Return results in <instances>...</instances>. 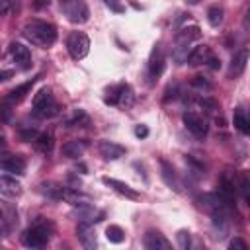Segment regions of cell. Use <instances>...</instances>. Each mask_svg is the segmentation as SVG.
I'll return each mask as SVG.
<instances>
[{
    "instance_id": "cell-1",
    "label": "cell",
    "mask_w": 250,
    "mask_h": 250,
    "mask_svg": "<svg viewBox=\"0 0 250 250\" xmlns=\"http://www.w3.org/2000/svg\"><path fill=\"white\" fill-rule=\"evenodd\" d=\"M23 37L31 43V45H37V47H51L55 41H57V27L49 21H43V20H31L23 25L21 29Z\"/></svg>"
},
{
    "instance_id": "cell-38",
    "label": "cell",
    "mask_w": 250,
    "mask_h": 250,
    "mask_svg": "<svg viewBox=\"0 0 250 250\" xmlns=\"http://www.w3.org/2000/svg\"><path fill=\"white\" fill-rule=\"evenodd\" d=\"M49 2H51V0H31V6H33L35 10H43V8L49 6Z\"/></svg>"
},
{
    "instance_id": "cell-16",
    "label": "cell",
    "mask_w": 250,
    "mask_h": 250,
    "mask_svg": "<svg viewBox=\"0 0 250 250\" xmlns=\"http://www.w3.org/2000/svg\"><path fill=\"white\" fill-rule=\"evenodd\" d=\"M102 182H104L107 188L115 189L117 193L125 195L127 199H139V191H135V189H133L131 186H127L125 182H119V180H115V178H107V176H104V178H102Z\"/></svg>"
},
{
    "instance_id": "cell-42",
    "label": "cell",
    "mask_w": 250,
    "mask_h": 250,
    "mask_svg": "<svg viewBox=\"0 0 250 250\" xmlns=\"http://www.w3.org/2000/svg\"><path fill=\"white\" fill-rule=\"evenodd\" d=\"M188 4H199V0H188Z\"/></svg>"
},
{
    "instance_id": "cell-8",
    "label": "cell",
    "mask_w": 250,
    "mask_h": 250,
    "mask_svg": "<svg viewBox=\"0 0 250 250\" xmlns=\"http://www.w3.org/2000/svg\"><path fill=\"white\" fill-rule=\"evenodd\" d=\"M162 72H164V51H162L160 43H156L150 51V57H148V78H150V82L158 80Z\"/></svg>"
},
{
    "instance_id": "cell-22",
    "label": "cell",
    "mask_w": 250,
    "mask_h": 250,
    "mask_svg": "<svg viewBox=\"0 0 250 250\" xmlns=\"http://www.w3.org/2000/svg\"><path fill=\"white\" fill-rule=\"evenodd\" d=\"M18 223V213L14 207H10L8 203L2 205V230H4V236L10 232V227Z\"/></svg>"
},
{
    "instance_id": "cell-2",
    "label": "cell",
    "mask_w": 250,
    "mask_h": 250,
    "mask_svg": "<svg viewBox=\"0 0 250 250\" xmlns=\"http://www.w3.org/2000/svg\"><path fill=\"white\" fill-rule=\"evenodd\" d=\"M199 39H201V29L197 25H186V27H182L176 33V45H174V53H172L174 61L178 64L188 62V55L191 51L189 45L193 41H199Z\"/></svg>"
},
{
    "instance_id": "cell-15",
    "label": "cell",
    "mask_w": 250,
    "mask_h": 250,
    "mask_svg": "<svg viewBox=\"0 0 250 250\" xmlns=\"http://www.w3.org/2000/svg\"><path fill=\"white\" fill-rule=\"evenodd\" d=\"M160 176H162V180H164V184L170 188V189H174V191H182V184H180V180H178V174L174 172V168H172V164H168L166 160H160Z\"/></svg>"
},
{
    "instance_id": "cell-19",
    "label": "cell",
    "mask_w": 250,
    "mask_h": 250,
    "mask_svg": "<svg viewBox=\"0 0 250 250\" xmlns=\"http://www.w3.org/2000/svg\"><path fill=\"white\" fill-rule=\"evenodd\" d=\"M209 57H211L209 47H205V45H197V47H193V49L189 51V55H188V64H191V66L203 64V62L209 61Z\"/></svg>"
},
{
    "instance_id": "cell-9",
    "label": "cell",
    "mask_w": 250,
    "mask_h": 250,
    "mask_svg": "<svg viewBox=\"0 0 250 250\" xmlns=\"http://www.w3.org/2000/svg\"><path fill=\"white\" fill-rule=\"evenodd\" d=\"M10 57L14 59V62L18 64L20 70L31 68V53L23 43H18V41L10 43Z\"/></svg>"
},
{
    "instance_id": "cell-25",
    "label": "cell",
    "mask_w": 250,
    "mask_h": 250,
    "mask_svg": "<svg viewBox=\"0 0 250 250\" xmlns=\"http://www.w3.org/2000/svg\"><path fill=\"white\" fill-rule=\"evenodd\" d=\"M35 148H37L39 152H43V154H49V152L53 150V135H49V133H39V135L35 137Z\"/></svg>"
},
{
    "instance_id": "cell-28",
    "label": "cell",
    "mask_w": 250,
    "mask_h": 250,
    "mask_svg": "<svg viewBox=\"0 0 250 250\" xmlns=\"http://www.w3.org/2000/svg\"><path fill=\"white\" fill-rule=\"evenodd\" d=\"M123 86H125V84L111 86V88L105 92L104 102H105V104H109V105H117V104H119V98H121V92H123Z\"/></svg>"
},
{
    "instance_id": "cell-6",
    "label": "cell",
    "mask_w": 250,
    "mask_h": 250,
    "mask_svg": "<svg viewBox=\"0 0 250 250\" xmlns=\"http://www.w3.org/2000/svg\"><path fill=\"white\" fill-rule=\"evenodd\" d=\"M62 12L72 23H86L90 18V10L84 0H68L66 4H62Z\"/></svg>"
},
{
    "instance_id": "cell-13",
    "label": "cell",
    "mask_w": 250,
    "mask_h": 250,
    "mask_svg": "<svg viewBox=\"0 0 250 250\" xmlns=\"http://www.w3.org/2000/svg\"><path fill=\"white\" fill-rule=\"evenodd\" d=\"M76 236H78L80 244H82L86 250H92V248H96V244H98L96 232H94L92 225H88V223H78V227H76Z\"/></svg>"
},
{
    "instance_id": "cell-33",
    "label": "cell",
    "mask_w": 250,
    "mask_h": 250,
    "mask_svg": "<svg viewBox=\"0 0 250 250\" xmlns=\"http://www.w3.org/2000/svg\"><path fill=\"white\" fill-rule=\"evenodd\" d=\"M199 105H201L205 111H209V113H213V111L219 109V104H217L213 98H201V100H199Z\"/></svg>"
},
{
    "instance_id": "cell-11",
    "label": "cell",
    "mask_w": 250,
    "mask_h": 250,
    "mask_svg": "<svg viewBox=\"0 0 250 250\" xmlns=\"http://www.w3.org/2000/svg\"><path fill=\"white\" fill-rule=\"evenodd\" d=\"M143 244L148 250H170L172 248V244L168 242V238L164 234H160L158 230H146V234L143 238Z\"/></svg>"
},
{
    "instance_id": "cell-27",
    "label": "cell",
    "mask_w": 250,
    "mask_h": 250,
    "mask_svg": "<svg viewBox=\"0 0 250 250\" xmlns=\"http://www.w3.org/2000/svg\"><path fill=\"white\" fill-rule=\"evenodd\" d=\"M207 21H209L211 27H219L223 23V8L217 6V4L209 6V10H207Z\"/></svg>"
},
{
    "instance_id": "cell-35",
    "label": "cell",
    "mask_w": 250,
    "mask_h": 250,
    "mask_svg": "<svg viewBox=\"0 0 250 250\" xmlns=\"http://www.w3.org/2000/svg\"><path fill=\"white\" fill-rule=\"evenodd\" d=\"M104 4H105L111 12H115V14H123V12H125V6L121 4V0H104Z\"/></svg>"
},
{
    "instance_id": "cell-7",
    "label": "cell",
    "mask_w": 250,
    "mask_h": 250,
    "mask_svg": "<svg viewBox=\"0 0 250 250\" xmlns=\"http://www.w3.org/2000/svg\"><path fill=\"white\" fill-rule=\"evenodd\" d=\"M182 121H184V125H186V129H188L193 137L203 139V137L207 135V121H205L203 117H199L197 113H193V111H184Z\"/></svg>"
},
{
    "instance_id": "cell-31",
    "label": "cell",
    "mask_w": 250,
    "mask_h": 250,
    "mask_svg": "<svg viewBox=\"0 0 250 250\" xmlns=\"http://www.w3.org/2000/svg\"><path fill=\"white\" fill-rule=\"evenodd\" d=\"M176 240H178V246L182 248V250H188L189 246H191V236H189V232L188 230H178V234H176Z\"/></svg>"
},
{
    "instance_id": "cell-4",
    "label": "cell",
    "mask_w": 250,
    "mask_h": 250,
    "mask_svg": "<svg viewBox=\"0 0 250 250\" xmlns=\"http://www.w3.org/2000/svg\"><path fill=\"white\" fill-rule=\"evenodd\" d=\"M51 232H53V227L49 221H37L33 227H29L23 234H21V244L27 246V248H41L49 242L51 238Z\"/></svg>"
},
{
    "instance_id": "cell-24",
    "label": "cell",
    "mask_w": 250,
    "mask_h": 250,
    "mask_svg": "<svg viewBox=\"0 0 250 250\" xmlns=\"http://www.w3.org/2000/svg\"><path fill=\"white\" fill-rule=\"evenodd\" d=\"M232 121H234V127H236L240 133H250L248 113H246L242 107H236V109H234V113H232Z\"/></svg>"
},
{
    "instance_id": "cell-39",
    "label": "cell",
    "mask_w": 250,
    "mask_h": 250,
    "mask_svg": "<svg viewBox=\"0 0 250 250\" xmlns=\"http://www.w3.org/2000/svg\"><path fill=\"white\" fill-rule=\"evenodd\" d=\"M242 27H244L246 31H250V6H248V10L244 12V18H242Z\"/></svg>"
},
{
    "instance_id": "cell-37",
    "label": "cell",
    "mask_w": 250,
    "mask_h": 250,
    "mask_svg": "<svg viewBox=\"0 0 250 250\" xmlns=\"http://www.w3.org/2000/svg\"><path fill=\"white\" fill-rule=\"evenodd\" d=\"M135 137H139V139L148 137V127H146V125H137V127H135Z\"/></svg>"
},
{
    "instance_id": "cell-26",
    "label": "cell",
    "mask_w": 250,
    "mask_h": 250,
    "mask_svg": "<svg viewBox=\"0 0 250 250\" xmlns=\"http://www.w3.org/2000/svg\"><path fill=\"white\" fill-rule=\"evenodd\" d=\"M105 238H107L109 242H113V244H121V242L125 240V230H123L119 225H109V227L105 229Z\"/></svg>"
},
{
    "instance_id": "cell-21",
    "label": "cell",
    "mask_w": 250,
    "mask_h": 250,
    "mask_svg": "<svg viewBox=\"0 0 250 250\" xmlns=\"http://www.w3.org/2000/svg\"><path fill=\"white\" fill-rule=\"evenodd\" d=\"M33 82H35V78H31V80H27V82H23V84H20V86H16L4 100L8 102V104H14V102H20V100H23L25 98V94H29V90H31V86H33Z\"/></svg>"
},
{
    "instance_id": "cell-44",
    "label": "cell",
    "mask_w": 250,
    "mask_h": 250,
    "mask_svg": "<svg viewBox=\"0 0 250 250\" xmlns=\"http://www.w3.org/2000/svg\"><path fill=\"white\" fill-rule=\"evenodd\" d=\"M248 123H250V113H248Z\"/></svg>"
},
{
    "instance_id": "cell-5",
    "label": "cell",
    "mask_w": 250,
    "mask_h": 250,
    "mask_svg": "<svg viewBox=\"0 0 250 250\" xmlns=\"http://www.w3.org/2000/svg\"><path fill=\"white\" fill-rule=\"evenodd\" d=\"M66 51L74 61H80L88 55L90 51V39L84 31H72L66 37Z\"/></svg>"
},
{
    "instance_id": "cell-29",
    "label": "cell",
    "mask_w": 250,
    "mask_h": 250,
    "mask_svg": "<svg viewBox=\"0 0 250 250\" xmlns=\"http://www.w3.org/2000/svg\"><path fill=\"white\" fill-rule=\"evenodd\" d=\"M238 189H240V193H242V197L246 199V203L250 205V174H240V178H238Z\"/></svg>"
},
{
    "instance_id": "cell-40",
    "label": "cell",
    "mask_w": 250,
    "mask_h": 250,
    "mask_svg": "<svg viewBox=\"0 0 250 250\" xmlns=\"http://www.w3.org/2000/svg\"><path fill=\"white\" fill-rule=\"evenodd\" d=\"M207 62H209V66H211V68H219V66H221V61H219L217 57H213V55L209 57V61H207Z\"/></svg>"
},
{
    "instance_id": "cell-20",
    "label": "cell",
    "mask_w": 250,
    "mask_h": 250,
    "mask_svg": "<svg viewBox=\"0 0 250 250\" xmlns=\"http://www.w3.org/2000/svg\"><path fill=\"white\" fill-rule=\"evenodd\" d=\"M66 127H88L90 125V117L84 109H72L70 115L64 119Z\"/></svg>"
},
{
    "instance_id": "cell-41",
    "label": "cell",
    "mask_w": 250,
    "mask_h": 250,
    "mask_svg": "<svg viewBox=\"0 0 250 250\" xmlns=\"http://www.w3.org/2000/svg\"><path fill=\"white\" fill-rule=\"evenodd\" d=\"M10 76H12V70H2V74H0V78H2V80H8Z\"/></svg>"
},
{
    "instance_id": "cell-30",
    "label": "cell",
    "mask_w": 250,
    "mask_h": 250,
    "mask_svg": "<svg viewBox=\"0 0 250 250\" xmlns=\"http://www.w3.org/2000/svg\"><path fill=\"white\" fill-rule=\"evenodd\" d=\"M117 105H121V107H131L133 105V92H131V88L125 84L123 86V92H121V98H119V104Z\"/></svg>"
},
{
    "instance_id": "cell-36",
    "label": "cell",
    "mask_w": 250,
    "mask_h": 250,
    "mask_svg": "<svg viewBox=\"0 0 250 250\" xmlns=\"http://www.w3.org/2000/svg\"><path fill=\"white\" fill-rule=\"evenodd\" d=\"M229 248H230V250H246L248 244H246L242 238H232V240L229 242Z\"/></svg>"
},
{
    "instance_id": "cell-32",
    "label": "cell",
    "mask_w": 250,
    "mask_h": 250,
    "mask_svg": "<svg viewBox=\"0 0 250 250\" xmlns=\"http://www.w3.org/2000/svg\"><path fill=\"white\" fill-rule=\"evenodd\" d=\"M18 8H20V0H2V14L4 16L16 14Z\"/></svg>"
},
{
    "instance_id": "cell-43",
    "label": "cell",
    "mask_w": 250,
    "mask_h": 250,
    "mask_svg": "<svg viewBox=\"0 0 250 250\" xmlns=\"http://www.w3.org/2000/svg\"><path fill=\"white\" fill-rule=\"evenodd\" d=\"M66 2H68V0H61V4H66Z\"/></svg>"
},
{
    "instance_id": "cell-34",
    "label": "cell",
    "mask_w": 250,
    "mask_h": 250,
    "mask_svg": "<svg viewBox=\"0 0 250 250\" xmlns=\"http://www.w3.org/2000/svg\"><path fill=\"white\" fill-rule=\"evenodd\" d=\"M191 86L193 88H199V90H211V82L205 78V76H195L191 80Z\"/></svg>"
},
{
    "instance_id": "cell-14",
    "label": "cell",
    "mask_w": 250,
    "mask_h": 250,
    "mask_svg": "<svg viewBox=\"0 0 250 250\" xmlns=\"http://www.w3.org/2000/svg\"><path fill=\"white\" fill-rule=\"evenodd\" d=\"M98 150L105 160H117V158H121L125 154V146H121V145H117L113 141H100Z\"/></svg>"
},
{
    "instance_id": "cell-17",
    "label": "cell",
    "mask_w": 250,
    "mask_h": 250,
    "mask_svg": "<svg viewBox=\"0 0 250 250\" xmlns=\"http://www.w3.org/2000/svg\"><path fill=\"white\" fill-rule=\"evenodd\" d=\"M86 148H88V141H84V139H74V141L64 143L62 148H61V152H62L66 158H78V156H82V154L86 152Z\"/></svg>"
},
{
    "instance_id": "cell-12",
    "label": "cell",
    "mask_w": 250,
    "mask_h": 250,
    "mask_svg": "<svg viewBox=\"0 0 250 250\" xmlns=\"http://www.w3.org/2000/svg\"><path fill=\"white\" fill-rule=\"evenodd\" d=\"M246 62H248V51H246V49L236 51V53L232 55V59H230L227 76H229V78H236V76H240V74L244 72V68H246Z\"/></svg>"
},
{
    "instance_id": "cell-18",
    "label": "cell",
    "mask_w": 250,
    "mask_h": 250,
    "mask_svg": "<svg viewBox=\"0 0 250 250\" xmlns=\"http://www.w3.org/2000/svg\"><path fill=\"white\" fill-rule=\"evenodd\" d=\"M0 189L4 197H16L21 193V186L20 182H16V178H10L8 174H2L0 178Z\"/></svg>"
},
{
    "instance_id": "cell-10",
    "label": "cell",
    "mask_w": 250,
    "mask_h": 250,
    "mask_svg": "<svg viewBox=\"0 0 250 250\" xmlns=\"http://www.w3.org/2000/svg\"><path fill=\"white\" fill-rule=\"evenodd\" d=\"M0 168L8 174L21 176V174H25V158L20 154H4L0 160Z\"/></svg>"
},
{
    "instance_id": "cell-23",
    "label": "cell",
    "mask_w": 250,
    "mask_h": 250,
    "mask_svg": "<svg viewBox=\"0 0 250 250\" xmlns=\"http://www.w3.org/2000/svg\"><path fill=\"white\" fill-rule=\"evenodd\" d=\"M39 191H41L43 195L51 197V199H61V201H62V191H64V186L49 182V184H41V186H39Z\"/></svg>"
},
{
    "instance_id": "cell-3",
    "label": "cell",
    "mask_w": 250,
    "mask_h": 250,
    "mask_svg": "<svg viewBox=\"0 0 250 250\" xmlns=\"http://www.w3.org/2000/svg\"><path fill=\"white\" fill-rule=\"evenodd\" d=\"M31 113H33V117H37V119H49V117H53V115L59 113V105H57V102L53 100V94H51L49 88H41V90L33 96Z\"/></svg>"
}]
</instances>
